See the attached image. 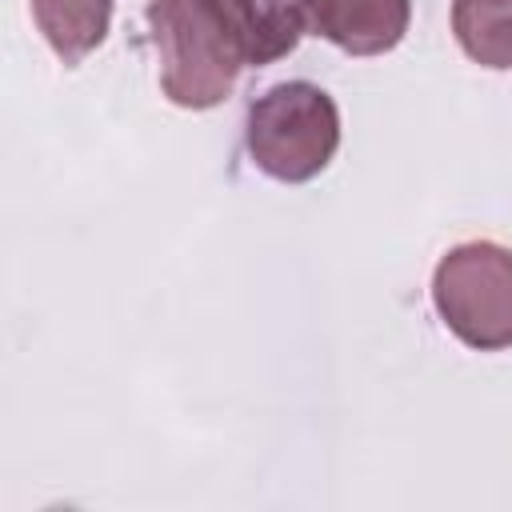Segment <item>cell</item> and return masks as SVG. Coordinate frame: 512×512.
I'll return each instance as SVG.
<instances>
[{"mask_svg": "<svg viewBox=\"0 0 512 512\" xmlns=\"http://www.w3.org/2000/svg\"><path fill=\"white\" fill-rule=\"evenodd\" d=\"M32 20L64 64L96 52L112 28V0H32Z\"/></svg>", "mask_w": 512, "mask_h": 512, "instance_id": "cell-6", "label": "cell"}, {"mask_svg": "<svg viewBox=\"0 0 512 512\" xmlns=\"http://www.w3.org/2000/svg\"><path fill=\"white\" fill-rule=\"evenodd\" d=\"M452 32L480 68H512V0H452Z\"/></svg>", "mask_w": 512, "mask_h": 512, "instance_id": "cell-7", "label": "cell"}, {"mask_svg": "<svg viewBox=\"0 0 512 512\" xmlns=\"http://www.w3.org/2000/svg\"><path fill=\"white\" fill-rule=\"evenodd\" d=\"M244 148L264 176L304 184L320 176L340 148V108L312 80L272 84L248 104Z\"/></svg>", "mask_w": 512, "mask_h": 512, "instance_id": "cell-2", "label": "cell"}, {"mask_svg": "<svg viewBox=\"0 0 512 512\" xmlns=\"http://www.w3.org/2000/svg\"><path fill=\"white\" fill-rule=\"evenodd\" d=\"M148 28L160 56V92L176 108H216L232 96L244 52L216 0H148Z\"/></svg>", "mask_w": 512, "mask_h": 512, "instance_id": "cell-1", "label": "cell"}, {"mask_svg": "<svg viewBox=\"0 0 512 512\" xmlns=\"http://www.w3.org/2000/svg\"><path fill=\"white\" fill-rule=\"evenodd\" d=\"M304 28L348 56L392 52L412 20V0H296Z\"/></svg>", "mask_w": 512, "mask_h": 512, "instance_id": "cell-4", "label": "cell"}, {"mask_svg": "<svg viewBox=\"0 0 512 512\" xmlns=\"http://www.w3.org/2000/svg\"><path fill=\"white\" fill-rule=\"evenodd\" d=\"M432 304L460 344L476 352L512 348V252L492 240L448 248L432 272Z\"/></svg>", "mask_w": 512, "mask_h": 512, "instance_id": "cell-3", "label": "cell"}, {"mask_svg": "<svg viewBox=\"0 0 512 512\" xmlns=\"http://www.w3.org/2000/svg\"><path fill=\"white\" fill-rule=\"evenodd\" d=\"M248 68H264L284 60L300 36H304V16L296 0H216Z\"/></svg>", "mask_w": 512, "mask_h": 512, "instance_id": "cell-5", "label": "cell"}]
</instances>
